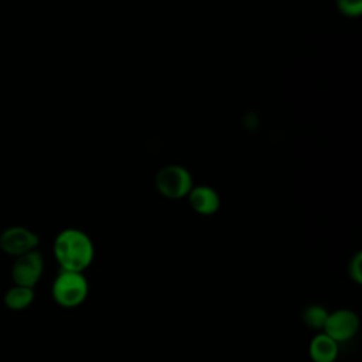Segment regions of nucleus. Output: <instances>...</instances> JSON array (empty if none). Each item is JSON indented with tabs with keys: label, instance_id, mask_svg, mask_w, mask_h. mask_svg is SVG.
I'll use <instances>...</instances> for the list:
<instances>
[{
	"label": "nucleus",
	"instance_id": "1",
	"mask_svg": "<svg viewBox=\"0 0 362 362\" xmlns=\"http://www.w3.org/2000/svg\"><path fill=\"white\" fill-rule=\"evenodd\" d=\"M52 253L61 270L83 273L95 259V245L86 232L66 228L55 236Z\"/></svg>",
	"mask_w": 362,
	"mask_h": 362
},
{
	"label": "nucleus",
	"instance_id": "2",
	"mask_svg": "<svg viewBox=\"0 0 362 362\" xmlns=\"http://www.w3.org/2000/svg\"><path fill=\"white\" fill-rule=\"evenodd\" d=\"M89 294V283L83 273L61 270L51 284L52 300L62 308H76L85 303Z\"/></svg>",
	"mask_w": 362,
	"mask_h": 362
},
{
	"label": "nucleus",
	"instance_id": "3",
	"mask_svg": "<svg viewBox=\"0 0 362 362\" xmlns=\"http://www.w3.org/2000/svg\"><path fill=\"white\" fill-rule=\"evenodd\" d=\"M156 189L168 199H181L194 187L191 173L180 164H168L160 168L154 177Z\"/></svg>",
	"mask_w": 362,
	"mask_h": 362
},
{
	"label": "nucleus",
	"instance_id": "4",
	"mask_svg": "<svg viewBox=\"0 0 362 362\" xmlns=\"http://www.w3.org/2000/svg\"><path fill=\"white\" fill-rule=\"evenodd\" d=\"M44 273V257L42 253L35 249L21 256L14 257L11 264V280L13 284L25 286L34 288Z\"/></svg>",
	"mask_w": 362,
	"mask_h": 362
},
{
	"label": "nucleus",
	"instance_id": "5",
	"mask_svg": "<svg viewBox=\"0 0 362 362\" xmlns=\"http://www.w3.org/2000/svg\"><path fill=\"white\" fill-rule=\"evenodd\" d=\"M361 327L358 314L349 308L329 311L322 332L331 337L337 344H344L355 338Z\"/></svg>",
	"mask_w": 362,
	"mask_h": 362
},
{
	"label": "nucleus",
	"instance_id": "6",
	"mask_svg": "<svg viewBox=\"0 0 362 362\" xmlns=\"http://www.w3.org/2000/svg\"><path fill=\"white\" fill-rule=\"evenodd\" d=\"M38 245V235L30 228L21 225L8 226L0 233V250L13 257L35 250Z\"/></svg>",
	"mask_w": 362,
	"mask_h": 362
},
{
	"label": "nucleus",
	"instance_id": "7",
	"mask_svg": "<svg viewBox=\"0 0 362 362\" xmlns=\"http://www.w3.org/2000/svg\"><path fill=\"white\" fill-rule=\"evenodd\" d=\"M189 206L199 215L209 216L218 212L221 197L216 189L209 185H194L187 195Z\"/></svg>",
	"mask_w": 362,
	"mask_h": 362
},
{
	"label": "nucleus",
	"instance_id": "8",
	"mask_svg": "<svg viewBox=\"0 0 362 362\" xmlns=\"http://www.w3.org/2000/svg\"><path fill=\"white\" fill-rule=\"evenodd\" d=\"M308 355L313 362H335L339 355V344L320 331L308 344Z\"/></svg>",
	"mask_w": 362,
	"mask_h": 362
},
{
	"label": "nucleus",
	"instance_id": "9",
	"mask_svg": "<svg viewBox=\"0 0 362 362\" xmlns=\"http://www.w3.org/2000/svg\"><path fill=\"white\" fill-rule=\"evenodd\" d=\"M34 298H35L34 288L13 284L10 288L6 290L3 301L8 310L23 311V310H27L34 303Z\"/></svg>",
	"mask_w": 362,
	"mask_h": 362
},
{
	"label": "nucleus",
	"instance_id": "10",
	"mask_svg": "<svg viewBox=\"0 0 362 362\" xmlns=\"http://www.w3.org/2000/svg\"><path fill=\"white\" fill-rule=\"evenodd\" d=\"M328 314H329V311L322 304L314 303V304H308L307 307H304L301 318H303V322L308 328L320 332V331H322V328L325 325Z\"/></svg>",
	"mask_w": 362,
	"mask_h": 362
},
{
	"label": "nucleus",
	"instance_id": "11",
	"mask_svg": "<svg viewBox=\"0 0 362 362\" xmlns=\"http://www.w3.org/2000/svg\"><path fill=\"white\" fill-rule=\"evenodd\" d=\"M337 8L345 17H359L362 13V0H335Z\"/></svg>",
	"mask_w": 362,
	"mask_h": 362
},
{
	"label": "nucleus",
	"instance_id": "12",
	"mask_svg": "<svg viewBox=\"0 0 362 362\" xmlns=\"http://www.w3.org/2000/svg\"><path fill=\"white\" fill-rule=\"evenodd\" d=\"M348 276L355 284H362V252H356L348 263Z\"/></svg>",
	"mask_w": 362,
	"mask_h": 362
}]
</instances>
